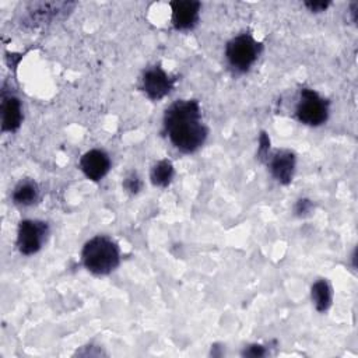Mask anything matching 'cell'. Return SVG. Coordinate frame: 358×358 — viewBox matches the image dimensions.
I'll list each match as a JSON object with an SVG mask.
<instances>
[{
    "label": "cell",
    "mask_w": 358,
    "mask_h": 358,
    "mask_svg": "<svg viewBox=\"0 0 358 358\" xmlns=\"http://www.w3.org/2000/svg\"><path fill=\"white\" fill-rule=\"evenodd\" d=\"M295 115L306 126H320L329 117V101L312 88H302Z\"/></svg>",
    "instance_id": "obj_4"
},
{
    "label": "cell",
    "mask_w": 358,
    "mask_h": 358,
    "mask_svg": "<svg viewBox=\"0 0 358 358\" xmlns=\"http://www.w3.org/2000/svg\"><path fill=\"white\" fill-rule=\"evenodd\" d=\"M38 197H39V187H38L36 182L32 179L20 180L15 185L13 194H11L13 201L17 206H22V207L34 204L38 200Z\"/></svg>",
    "instance_id": "obj_12"
},
{
    "label": "cell",
    "mask_w": 358,
    "mask_h": 358,
    "mask_svg": "<svg viewBox=\"0 0 358 358\" xmlns=\"http://www.w3.org/2000/svg\"><path fill=\"white\" fill-rule=\"evenodd\" d=\"M267 161L270 172L278 183H291L296 164L295 154L291 150H277L271 157L267 158Z\"/></svg>",
    "instance_id": "obj_11"
},
{
    "label": "cell",
    "mask_w": 358,
    "mask_h": 358,
    "mask_svg": "<svg viewBox=\"0 0 358 358\" xmlns=\"http://www.w3.org/2000/svg\"><path fill=\"white\" fill-rule=\"evenodd\" d=\"M305 7L312 13H322L326 11L330 6V1H305Z\"/></svg>",
    "instance_id": "obj_19"
},
{
    "label": "cell",
    "mask_w": 358,
    "mask_h": 358,
    "mask_svg": "<svg viewBox=\"0 0 358 358\" xmlns=\"http://www.w3.org/2000/svg\"><path fill=\"white\" fill-rule=\"evenodd\" d=\"M49 227L41 220H22L17 229V249L24 256L35 255L46 242Z\"/></svg>",
    "instance_id": "obj_5"
},
{
    "label": "cell",
    "mask_w": 358,
    "mask_h": 358,
    "mask_svg": "<svg viewBox=\"0 0 358 358\" xmlns=\"http://www.w3.org/2000/svg\"><path fill=\"white\" fill-rule=\"evenodd\" d=\"M262 43L250 34H241L227 42L225 57L228 64L238 73H246L257 60Z\"/></svg>",
    "instance_id": "obj_3"
},
{
    "label": "cell",
    "mask_w": 358,
    "mask_h": 358,
    "mask_svg": "<svg viewBox=\"0 0 358 358\" xmlns=\"http://www.w3.org/2000/svg\"><path fill=\"white\" fill-rule=\"evenodd\" d=\"M80 169L92 182H99L110 169L109 155L99 148H92L80 158Z\"/></svg>",
    "instance_id": "obj_9"
},
{
    "label": "cell",
    "mask_w": 358,
    "mask_h": 358,
    "mask_svg": "<svg viewBox=\"0 0 358 358\" xmlns=\"http://www.w3.org/2000/svg\"><path fill=\"white\" fill-rule=\"evenodd\" d=\"M172 25L178 31H190L199 22L201 3L194 0H175L169 3Z\"/></svg>",
    "instance_id": "obj_8"
},
{
    "label": "cell",
    "mask_w": 358,
    "mask_h": 358,
    "mask_svg": "<svg viewBox=\"0 0 358 358\" xmlns=\"http://www.w3.org/2000/svg\"><path fill=\"white\" fill-rule=\"evenodd\" d=\"M164 130L172 145L183 154L196 152L208 136L196 99H179L169 105L164 113Z\"/></svg>",
    "instance_id": "obj_1"
},
{
    "label": "cell",
    "mask_w": 358,
    "mask_h": 358,
    "mask_svg": "<svg viewBox=\"0 0 358 358\" xmlns=\"http://www.w3.org/2000/svg\"><path fill=\"white\" fill-rule=\"evenodd\" d=\"M268 148H270V140L266 133L260 134V141H259V158L267 159L268 158Z\"/></svg>",
    "instance_id": "obj_18"
},
{
    "label": "cell",
    "mask_w": 358,
    "mask_h": 358,
    "mask_svg": "<svg viewBox=\"0 0 358 358\" xmlns=\"http://www.w3.org/2000/svg\"><path fill=\"white\" fill-rule=\"evenodd\" d=\"M76 3L69 1H39L27 6L24 21L32 27L49 24L50 21L64 18L70 11H73Z\"/></svg>",
    "instance_id": "obj_6"
},
{
    "label": "cell",
    "mask_w": 358,
    "mask_h": 358,
    "mask_svg": "<svg viewBox=\"0 0 358 358\" xmlns=\"http://www.w3.org/2000/svg\"><path fill=\"white\" fill-rule=\"evenodd\" d=\"M175 78H172L162 67L152 66L144 70L141 76V90L151 101L165 98L173 88Z\"/></svg>",
    "instance_id": "obj_7"
},
{
    "label": "cell",
    "mask_w": 358,
    "mask_h": 358,
    "mask_svg": "<svg viewBox=\"0 0 358 358\" xmlns=\"http://www.w3.org/2000/svg\"><path fill=\"white\" fill-rule=\"evenodd\" d=\"M310 296H312V302H313L316 310L320 313L326 312L330 308L331 299H333V292H331V287H330L329 281L326 278L316 280L312 284Z\"/></svg>",
    "instance_id": "obj_13"
},
{
    "label": "cell",
    "mask_w": 358,
    "mask_h": 358,
    "mask_svg": "<svg viewBox=\"0 0 358 358\" xmlns=\"http://www.w3.org/2000/svg\"><path fill=\"white\" fill-rule=\"evenodd\" d=\"M357 10H358V4L354 1V3H351V6H350V14L352 15V21L355 22L357 21Z\"/></svg>",
    "instance_id": "obj_20"
},
{
    "label": "cell",
    "mask_w": 358,
    "mask_h": 358,
    "mask_svg": "<svg viewBox=\"0 0 358 358\" xmlns=\"http://www.w3.org/2000/svg\"><path fill=\"white\" fill-rule=\"evenodd\" d=\"M312 210H313L312 200L305 199V197L296 200V203L294 206V213L298 217H306V215H309L312 213Z\"/></svg>",
    "instance_id": "obj_16"
},
{
    "label": "cell",
    "mask_w": 358,
    "mask_h": 358,
    "mask_svg": "<svg viewBox=\"0 0 358 358\" xmlns=\"http://www.w3.org/2000/svg\"><path fill=\"white\" fill-rule=\"evenodd\" d=\"M242 355H245V357H253V358H256V357H264V355H266V348H264L263 345H260V344H252V345H248V348L243 350Z\"/></svg>",
    "instance_id": "obj_17"
},
{
    "label": "cell",
    "mask_w": 358,
    "mask_h": 358,
    "mask_svg": "<svg viewBox=\"0 0 358 358\" xmlns=\"http://www.w3.org/2000/svg\"><path fill=\"white\" fill-rule=\"evenodd\" d=\"M1 131L3 133H14L20 129L22 123V105L18 96L11 92H6L3 90L1 95Z\"/></svg>",
    "instance_id": "obj_10"
},
{
    "label": "cell",
    "mask_w": 358,
    "mask_h": 358,
    "mask_svg": "<svg viewBox=\"0 0 358 358\" xmlns=\"http://www.w3.org/2000/svg\"><path fill=\"white\" fill-rule=\"evenodd\" d=\"M141 186H143V183H141V180H140V178L137 176L136 172H130V173L124 178V180H123V187L126 189V192H129V193H131V194L138 193V192L141 190Z\"/></svg>",
    "instance_id": "obj_15"
},
{
    "label": "cell",
    "mask_w": 358,
    "mask_h": 358,
    "mask_svg": "<svg viewBox=\"0 0 358 358\" xmlns=\"http://www.w3.org/2000/svg\"><path fill=\"white\" fill-rule=\"evenodd\" d=\"M81 262L90 273L95 275H106L116 270L120 263L119 246L112 238L96 235L83 246Z\"/></svg>",
    "instance_id": "obj_2"
},
{
    "label": "cell",
    "mask_w": 358,
    "mask_h": 358,
    "mask_svg": "<svg viewBox=\"0 0 358 358\" xmlns=\"http://www.w3.org/2000/svg\"><path fill=\"white\" fill-rule=\"evenodd\" d=\"M173 175H175V169L169 159L157 161L150 171L151 183L158 187H166L172 182Z\"/></svg>",
    "instance_id": "obj_14"
}]
</instances>
